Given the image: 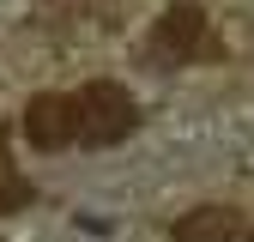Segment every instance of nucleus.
Returning a JSON list of instances; mask_svg holds the SVG:
<instances>
[{
  "label": "nucleus",
  "instance_id": "f257e3e1",
  "mask_svg": "<svg viewBox=\"0 0 254 242\" xmlns=\"http://www.w3.org/2000/svg\"><path fill=\"white\" fill-rule=\"evenodd\" d=\"M224 43L206 18V6L194 0H170L164 12L151 18L145 43H139V67H157V73H176V67H194V60H218Z\"/></svg>",
  "mask_w": 254,
  "mask_h": 242
},
{
  "label": "nucleus",
  "instance_id": "f03ea898",
  "mask_svg": "<svg viewBox=\"0 0 254 242\" xmlns=\"http://www.w3.org/2000/svg\"><path fill=\"white\" fill-rule=\"evenodd\" d=\"M133 133H139V103H133L127 85H115V79L79 85V145L109 151L121 139H133Z\"/></svg>",
  "mask_w": 254,
  "mask_h": 242
},
{
  "label": "nucleus",
  "instance_id": "7ed1b4c3",
  "mask_svg": "<svg viewBox=\"0 0 254 242\" xmlns=\"http://www.w3.org/2000/svg\"><path fill=\"white\" fill-rule=\"evenodd\" d=\"M24 139L37 151H67L79 145V97H61V91H43V97L24 103Z\"/></svg>",
  "mask_w": 254,
  "mask_h": 242
},
{
  "label": "nucleus",
  "instance_id": "20e7f679",
  "mask_svg": "<svg viewBox=\"0 0 254 242\" xmlns=\"http://www.w3.org/2000/svg\"><path fill=\"white\" fill-rule=\"evenodd\" d=\"M236 236H242L236 206H194L170 224V242H236Z\"/></svg>",
  "mask_w": 254,
  "mask_h": 242
},
{
  "label": "nucleus",
  "instance_id": "39448f33",
  "mask_svg": "<svg viewBox=\"0 0 254 242\" xmlns=\"http://www.w3.org/2000/svg\"><path fill=\"white\" fill-rule=\"evenodd\" d=\"M30 200H37V188L12 170V127L0 121V218H6V212H24Z\"/></svg>",
  "mask_w": 254,
  "mask_h": 242
},
{
  "label": "nucleus",
  "instance_id": "423d86ee",
  "mask_svg": "<svg viewBox=\"0 0 254 242\" xmlns=\"http://www.w3.org/2000/svg\"><path fill=\"white\" fill-rule=\"evenodd\" d=\"M236 242H254V230H242V236H236Z\"/></svg>",
  "mask_w": 254,
  "mask_h": 242
}]
</instances>
